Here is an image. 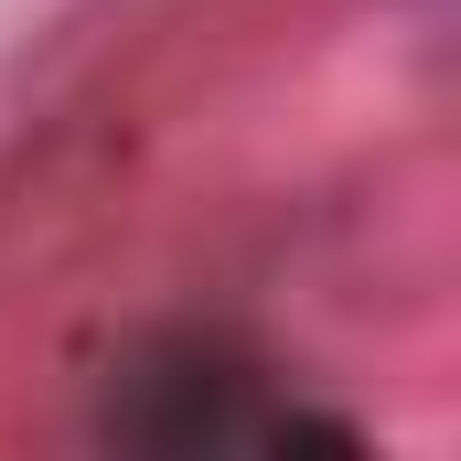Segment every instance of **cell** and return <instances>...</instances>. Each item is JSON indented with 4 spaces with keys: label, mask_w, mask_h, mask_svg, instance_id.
I'll use <instances>...</instances> for the list:
<instances>
[{
    "label": "cell",
    "mask_w": 461,
    "mask_h": 461,
    "mask_svg": "<svg viewBox=\"0 0 461 461\" xmlns=\"http://www.w3.org/2000/svg\"><path fill=\"white\" fill-rule=\"evenodd\" d=\"M97 429H108L118 451H172V461H194V451H301V440L354 451V429L333 408H301L268 365H247V354L215 344V333H161V344H140L108 375Z\"/></svg>",
    "instance_id": "cell-1"
}]
</instances>
